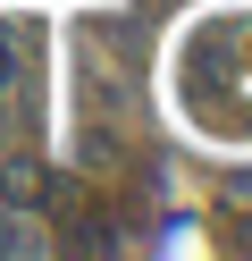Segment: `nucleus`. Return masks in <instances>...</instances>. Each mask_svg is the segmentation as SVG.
Wrapping results in <instances>:
<instances>
[]
</instances>
